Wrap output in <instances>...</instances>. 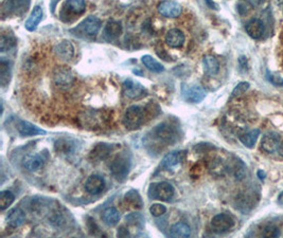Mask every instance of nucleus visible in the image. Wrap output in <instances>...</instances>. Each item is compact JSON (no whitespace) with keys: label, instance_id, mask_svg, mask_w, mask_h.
Listing matches in <instances>:
<instances>
[{"label":"nucleus","instance_id":"1","mask_svg":"<svg viewBox=\"0 0 283 238\" xmlns=\"http://www.w3.org/2000/svg\"><path fill=\"white\" fill-rule=\"evenodd\" d=\"M131 165H132L131 155L128 152H123L114 159L113 162L111 163V166H109V169H111L113 176L118 181L123 182L129 176Z\"/></svg>","mask_w":283,"mask_h":238},{"label":"nucleus","instance_id":"2","mask_svg":"<svg viewBox=\"0 0 283 238\" xmlns=\"http://www.w3.org/2000/svg\"><path fill=\"white\" fill-rule=\"evenodd\" d=\"M152 138L163 144L173 145L178 140V131L174 126L168 123H161L157 125L151 131Z\"/></svg>","mask_w":283,"mask_h":238},{"label":"nucleus","instance_id":"3","mask_svg":"<svg viewBox=\"0 0 283 238\" xmlns=\"http://www.w3.org/2000/svg\"><path fill=\"white\" fill-rule=\"evenodd\" d=\"M174 187L169 182L161 181L152 183L148 187V197L153 200L160 201H170L174 196Z\"/></svg>","mask_w":283,"mask_h":238},{"label":"nucleus","instance_id":"4","mask_svg":"<svg viewBox=\"0 0 283 238\" xmlns=\"http://www.w3.org/2000/svg\"><path fill=\"white\" fill-rule=\"evenodd\" d=\"M144 121L143 108L140 106H131L127 109L123 117V124L130 130L138 129Z\"/></svg>","mask_w":283,"mask_h":238},{"label":"nucleus","instance_id":"5","mask_svg":"<svg viewBox=\"0 0 283 238\" xmlns=\"http://www.w3.org/2000/svg\"><path fill=\"white\" fill-rule=\"evenodd\" d=\"M234 220L228 214H218L211 220V229L216 234H224L233 228Z\"/></svg>","mask_w":283,"mask_h":238},{"label":"nucleus","instance_id":"6","mask_svg":"<svg viewBox=\"0 0 283 238\" xmlns=\"http://www.w3.org/2000/svg\"><path fill=\"white\" fill-rule=\"evenodd\" d=\"M123 92L125 97L132 100H137L146 95V89L139 82L132 78L125 79L123 82Z\"/></svg>","mask_w":283,"mask_h":238},{"label":"nucleus","instance_id":"7","mask_svg":"<svg viewBox=\"0 0 283 238\" xmlns=\"http://www.w3.org/2000/svg\"><path fill=\"white\" fill-rule=\"evenodd\" d=\"M158 12L164 16V17L169 18H175L182 14V5L176 1H172V0H166L158 4Z\"/></svg>","mask_w":283,"mask_h":238},{"label":"nucleus","instance_id":"8","mask_svg":"<svg viewBox=\"0 0 283 238\" xmlns=\"http://www.w3.org/2000/svg\"><path fill=\"white\" fill-rule=\"evenodd\" d=\"M114 146L109 145L107 143H98L94 146L89 154V160L91 162H100L102 160H105L108 156L113 152Z\"/></svg>","mask_w":283,"mask_h":238},{"label":"nucleus","instance_id":"9","mask_svg":"<svg viewBox=\"0 0 283 238\" xmlns=\"http://www.w3.org/2000/svg\"><path fill=\"white\" fill-rule=\"evenodd\" d=\"M101 28V20L96 16H89L86 18L80 26L77 27V31H80L82 34L93 36L96 35Z\"/></svg>","mask_w":283,"mask_h":238},{"label":"nucleus","instance_id":"10","mask_svg":"<svg viewBox=\"0 0 283 238\" xmlns=\"http://www.w3.org/2000/svg\"><path fill=\"white\" fill-rule=\"evenodd\" d=\"M280 145H281V138L278 133L275 132L266 133L261 142L262 149L269 154L278 152Z\"/></svg>","mask_w":283,"mask_h":238},{"label":"nucleus","instance_id":"11","mask_svg":"<svg viewBox=\"0 0 283 238\" xmlns=\"http://www.w3.org/2000/svg\"><path fill=\"white\" fill-rule=\"evenodd\" d=\"M105 187V180L99 175H92L85 183V189L91 195H97L103 192Z\"/></svg>","mask_w":283,"mask_h":238},{"label":"nucleus","instance_id":"12","mask_svg":"<svg viewBox=\"0 0 283 238\" xmlns=\"http://www.w3.org/2000/svg\"><path fill=\"white\" fill-rule=\"evenodd\" d=\"M30 5V0H9L3 7V13L14 15H22L27 12Z\"/></svg>","mask_w":283,"mask_h":238},{"label":"nucleus","instance_id":"13","mask_svg":"<svg viewBox=\"0 0 283 238\" xmlns=\"http://www.w3.org/2000/svg\"><path fill=\"white\" fill-rule=\"evenodd\" d=\"M184 98L190 103H201L206 98V92L201 86L193 85L191 87H187L183 91Z\"/></svg>","mask_w":283,"mask_h":238},{"label":"nucleus","instance_id":"14","mask_svg":"<svg viewBox=\"0 0 283 238\" xmlns=\"http://www.w3.org/2000/svg\"><path fill=\"white\" fill-rule=\"evenodd\" d=\"M17 130L21 137H33L38 134H46V130L39 128L32 123L20 120L17 124Z\"/></svg>","mask_w":283,"mask_h":238},{"label":"nucleus","instance_id":"15","mask_svg":"<svg viewBox=\"0 0 283 238\" xmlns=\"http://www.w3.org/2000/svg\"><path fill=\"white\" fill-rule=\"evenodd\" d=\"M185 158V152H172L164 156L161 161V166L166 170H172L183 162Z\"/></svg>","mask_w":283,"mask_h":238},{"label":"nucleus","instance_id":"16","mask_svg":"<svg viewBox=\"0 0 283 238\" xmlns=\"http://www.w3.org/2000/svg\"><path fill=\"white\" fill-rule=\"evenodd\" d=\"M44 164V159L38 154H30L23 158L22 165L29 172H36L42 168Z\"/></svg>","mask_w":283,"mask_h":238},{"label":"nucleus","instance_id":"17","mask_svg":"<svg viewBox=\"0 0 283 238\" xmlns=\"http://www.w3.org/2000/svg\"><path fill=\"white\" fill-rule=\"evenodd\" d=\"M166 43L171 48H180L185 43V34L178 29H171L166 35Z\"/></svg>","mask_w":283,"mask_h":238},{"label":"nucleus","instance_id":"18","mask_svg":"<svg viewBox=\"0 0 283 238\" xmlns=\"http://www.w3.org/2000/svg\"><path fill=\"white\" fill-rule=\"evenodd\" d=\"M264 23L260 19H251L247 25H246V32L248 35L254 38V39H259L261 38L262 35L264 34Z\"/></svg>","mask_w":283,"mask_h":238},{"label":"nucleus","instance_id":"19","mask_svg":"<svg viewBox=\"0 0 283 238\" xmlns=\"http://www.w3.org/2000/svg\"><path fill=\"white\" fill-rule=\"evenodd\" d=\"M122 33V26L120 22L111 20L107 22V25L104 29V38L108 42H112L119 37Z\"/></svg>","mask_w":283,"mask_h":238},{"label":"nucleus","instance_id":"20","mask_svg":"<svg viewBox=\"0 0 283 238\" xmlns=\"http://www.w3.org/2000/svg\"><path fill=\"white\" fill-rule=\"evenodd\" d=\"M43 15H44V12H43L42 6L36 5L33 9L32 13H31L30 17L28 18V20L25 23L26 29L28 31H31V32L35 31L37 26H38V23L41 22V20L43 19Z\"/></svg>","mask_w":283,"mask_h":238},{"label":"nucleus","instance_id":"21","mask_svg":"<svg viewBox=\"0 0 283 238\" xmlns=\"http://www.w3.org/2000/svg\"><path fill=\"white\" fill-rule=\"evenodd\" d=\"M203 67L207 75H215L219 70V63L214 57L207 55L203 59Z\"/></svg>","mask_w":283,"mask_h":238},{"label":"nucleus","instance_id":"22","mask_svg":"<svg viewBox=\"0 0 283 238\" xmlns=\"http://www.w3.org/2000/svg\"><path fill=\"white\" fill-rule=\"evenodd\" d=\"M102 220L108 227H115L120 221V213L115 208L106 209L102 215Z\"/></svg>","mask_w":283,"mask_h":238},{"label":"nucleus","instance_id":"23","mask_svg":"<svg viewBox=\"0 0 283 238\" xmlns=\"http://www.w3.org/2000/svg\"><path fill=\"white\" fill-rule=\"evenodd\" d=\"M170 235H171V237H174V238L190 237L191 229L188 225L184 224V222H177V224H175L171 228Z\"/></svg>","mask_w":283,"mask_h":238},{"label":"nucleus","instance_id":"24","mask_svg":"<svg viewBox=\"0 0 283 238\" xmlns=\"http://www.w3.org/2000/svg\"><path fill=\"white\" fill-rule=\"evenodd\" d=\"M85 0H67L64 5V10L69 14L80 15L85 11Z\"/></svg>","mask_w":283,"mask_h":238},{"label":"nucleus","instance_id":"25","mask_svg":"<svg viewBox=\"0 0 283 238\" xmlns=\"http://www.w3.org/2000/svg\"><path fill=\"white\" fill-rule=\"evenodd\" d=\"M259 134H260V129H253L250 131L241 133L239 136V139L246 147L253 148L259 138Z\"/></svg>","mask_w":283,"mask_h":238},{"label":"nucleus","instance_id":"26","mask_svg":"<svg viewBox=\"0 0 283 238\" xmlns=\"http://www.w3.org/2000/svg\"><path fill=\"white\" fill-rule=\"evenodd\" d=\"M25 221H26V214L25 212H22L19 209H15L11 211L9 216H7V224L14 228L20 227Z\"/></svg>","mask_w":283,"mask_h":238},{"label":"nucleus","instance_id":"27","mask_svg":"<svg viewBox=\"0 0 283 238\" xmlns=\"http://www.w3.org/2000/svg\"><path fill=\"white\" fill-rule=\"evenodd\" d=\"M56 51L61 59L68 60L71 59L73 55V47L71 44H70V42L65 41L58 45Z\"/></svg>","mask_w":283,"mask_h":238},{"label":"nucleus","instance_id":"28","mask_svg":"<svg viewBox=\"0 0 283 238\" xmlns=\"http://www.w3.org/2000/svg\"><path fill=\"white\" fill-rule=\"evenodd\" d=\"M142 62L148 70L153 71V72L160 73L164 71V67L158 60L151 57V55H144V57H142Z\"/></svg>","mask_w":283,"mask_h":238},{"label":"nucleus","instance_id":"29","mask_svg":"<svg viewBox=\"0 0 283 238\" xmlns=\"http://www.w3.org/2000/svg\"><path fill=\"white\" fill-rule=\"evenodd\" d=\"M125 201L136 209L142 208V199H141V196L136 189L129 190L127 195H125Z\"/></svg>","mask_w":283,"mask_h":238},{"label":"nucleus","instance_id":"30","mask_svg":"<svg viewBox=\"0 0 283 238\" xmlns=\"http://www.w3.org/2000/svg\"><path fill=\"white\" fill-rule=\"evenodd\" d=\"M15 196L10 190H2L0 192V210L4 211L14 202Z\"/></svg>","mask_w":283,"mask_h":238},{"label":"nucleus","instance_id":"31","mask_svg":"<svg viewBox=\"0 0 283 238\" xmlns=\"http://www.w3.org/2000/svg\"><path fill=\"white\" fill-rule=\"evenodd\" d=\"M10 68H9V61H6L5 59H1L0 62V78H1L2 86H6V84L10 82Z\"/></svg>","mask_w":283,"mask_h":238},{"label":"nucleus","instance_id":"32","mask_svg":"<svg viewBox=\"0 0 283 238\" xmlns=\"http://www.w3.org/2000/svg\"><path fill=\"white\" fill-rule=\"evenodd\" d=\"M127 222L130 226L137 227V228H143L144 225V218L140 213H132L125 217Z\"/></svg>","mask_w":283,"mask_h":238},{"label":"nucleus","instance_id":"33","mask_svg":"<svg viewBox=\"0 0 283 238\" xmlns=\"http://www.w3.org/2000/svg\"><path fill=\"white\" fill-rule=\"evenodd\" d=\"M262 2V0H240L239 13L244 15L249 11V7H256Z\"/></svg>","mask_w":283,"mask_h":238},{"label":"nucleus","instance_id":"34","mask_svg":"<svg viewBox=\"0 0 283 238\" xmlns=\"http://www.w3.org/2000/svg\"><path fill=\"white\" fill-rule=\"evenodd\" d=\"M166 212H167V208L163 204L156 203V204H153L150 208V213L154 217H160V216L164 215Z\"/></svg>","mask_w":283,"mask_h":238},{"label":"nucleus","instance_id":"35","mask_svg":"<svg viewBox=\"0 0 283 238\" xmlns=\"http://www.w3.org/2000/svg\"><path fill=\"white\" fill-rule=\"evenodd\" d=\"M262 235L264 237H269V238L278 237L280 235V231L276 226H266L263 230Z\"/></svg>","mask_w":283,"mask_h":238},{"label":"nucleus","instance_id":"36","mask_svg":"<svg viewBox=\"0 0 283 238\" xmlns=\"http://www.w3.org/2000/svg\"><path fill=\"white\" fill-rule=\"evenodd\" d=\"M71 74L69 73V71H59V73L56 74V79L59 84L65 85L68 84L70 79H71Z\"/></svg>","mask_w":283,"mask_h":238},{"label":"nucleus","instance_id":"37","mask_svg":"<svg viewBox=\"0 0 283 238\" xmlns=\"http://www.w3.org/2000/svg\"><path fill=\"white\" fill-rule=\"evenodd\" d=\"M266 77L269 81L274 84L275 86H283V78L282 76H280L279 74L276 73H272L270 70H267L266 72Z\"/></svg>","mask_w":283,"mask_h":238},{"label":"nucleus","instance_id":"38","mask_svg":"<svg viewBox=\"0 0 283 238\" xmlns=\"http://www.w3.org/2000/svg\"><path fill=\"white\" fill-rule=\"evenodd\" d=\"M249 86L250 85L247 82H242V83L238 84V86L235 87L232 91V97H238V95L246 92L249 89Z\"/></svg>","mask_w":283,"mask_h":238},{"label":"nucleus","instance_id":"39","mask_svg":"<svg viewBox=\"0 0 283 238\" xmlns=\"http://www.w3.org/2000/svg\"><path fill=\"white\" fill-rule=\"evenodd\" d=\"M128 235H129L128 230H125L124 228H120L119 231H118V236H119V237H125V236H128Z\"/></svg>","mask_w":283,"mask_h":238},{"label":"nucleus","instance_id":"40","mask_svg":"<svg viewBox=\"0 0 283 238\" xmlns=\"http://www.w3.org/2000/svg\"><path fill=\"white\" fill-rule=\"evenodd\" d=\"M257 175H258V177L260 178V180H261V181H263V180L265 179V177H266L265 172H263L262 170H259V171H258V173H257Z\"/></svg>","mask_w":283,"mask_h":238},{"label":"nucleus","instance_id":"41","mask_svg":"<svg viewBox=\"0 0 283 238\" xmlns=\"http://www.w3.org/2000/svg\"><path fill=\"white\" fill-rule=\"evenodd\" d=\"M278 203L280 205H283V192H281L278 196Z\"/></svg>","mask_w":283,"mask_h":238},{"label":"nucleus","instance_id":"42","mask_svg":"<svg viewBox=\"0 0 283 238\" xmlns=\"http://www.w3.org/2000/svg\"><path fill=\"white\" fill-rule=\"evenodd\" d=\"M278 152H279V154L283 157V143H281V145H280V147H279Z\"/></svg>","mask_w":283,"mask_h":238}]
</instances>
